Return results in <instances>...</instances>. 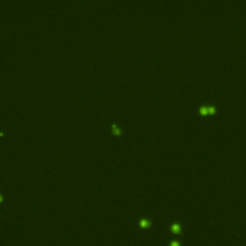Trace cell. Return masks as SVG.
<instances>
[{"mask_svg": "<svg viewBox=\"0 0 246 246\" xmlns=\"http://www.w3.org/2000/svg\"><path fill=\"white\" fill-rule=\"evenodd\" d=\"M171 229H172V231H173L174 233L179 234V233H180V230H181V227H180V225L179 224H173L171 226Z\"/></svg>", "mask_w": 246, "mask_h": 246, "instance_id": "1", "label": "cell"}, {"mask_svg": "<svg viewBox=\"0 0 246 246\" xmlns=\"http://www.w3.org/2000/svg\"><path fill=\"white\" fill-rule=\"evenodd\" d=\"M112 127H113V131H114V133H116V134H119V133H120V130L116 127V124H113V126H112Z\"/></svg>", "mask_w": 246, "mask_h": 246, "instance_id": "3", "label": "cell"}, {"mask_svg": "<svg viewBox=\"0 0 246 246\" xmlns=\"http://www.w3.org/2000/svg\"><path fill=\"white\" fill-rule=\"evenodd\" d=\"M150 225V222L148 221V220H146V219H142L141 221H140V226L142 227V228H146V227H148Z\"/></svg>", "mask_w": 246, "mask_h": 246, "instance_id": "2", "label": "cell"}, {"mask_svg": "<svg viewBox=\"0 0 246 246\" xmlns=\"http://www.w3.org/2000/svg\"><path fill=\"white\" fill-rule=\"evenodd\" d=\"M200 113H201L202 115H206V114H208L207 107H201V108H200Z\"/></svg>", "mask_w": 246, "mask_h": 246, "instance_id": "4", "label": "cell"}, {"mask_svg": "<svg viewBox=\"0 0 246 246\" xmlns=\"http://www.w3.org/2000/svg\"><path fill=\"white\" fill-rule=\"evenodd\" d=\"M2 200H3V197H2V195L0 194V202H2Z\"/></svg>", "mask_w": 246, "mask_h": 246, "instance_id": "7", "label": "cell"}, {"mask_svg": "<svg viewBox=\"0 0 246 246\" xmlns=\"http://www.w3.org/2000/svg\"><path fill=\"white\" fill-rule=\"evenodd\" d=\"M170 246H180V244H179V242H177V241H173V242L170 244Z\"/></svg>", "mask_w": 246, "mask_h": 246, "instance_id": "6", "label": "cell"}, {"mask_svg": "<svg viewBox=\"0 0 246 246\" xmlns=\"http://www.w3.org/2000/svg\"><path fill=\"white\" fill-rule=\"evenodd\" d=\"M207 110H208V113H213L214 111H215V109L213 106H209V107H207Z\"/></svg>", "mask_w": 246, "mask_h": 246, "instance_id": "5", "label": "cell"}]
</instances>
